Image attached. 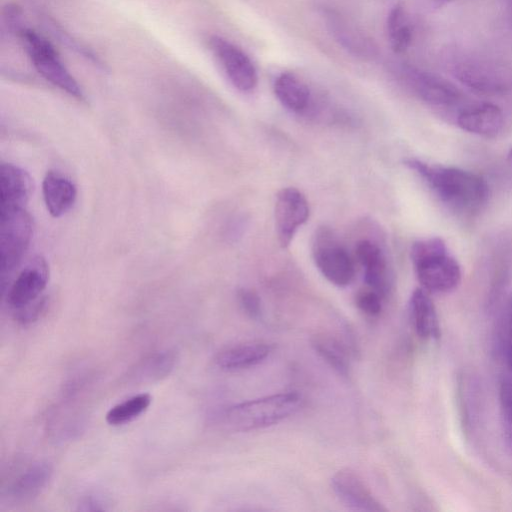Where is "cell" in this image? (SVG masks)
<instances>
[{
	"label": "cell",
	"instance_id": "obj_14",
	"mask_svg": "<svg viewBox=\"0 0 512 512\" xmlns=\"http://www.w3.org/2000/svg\"><path fill=\"white\" fill-rule=\"evenodd\" d=\"M405 72L407 81L415 93L430 104L449 105L460 97L459 90L445 79L412 68Z\"/></svg>",
	"mask_w": 512,
	"mask_h": 512
},
{
	"label": "cell",
	"instance_id": "obj_3",
	"mask_svg": "<svg viewBox=\"0 0 512 512\" xmlns=\"http://www.w3.org/2000/svg\"><path fill=\"white\" fill-rule=\"evenodd\" d=\"M411 259L419 283L428 292H450L461 282V268L439 237L416 241Z\"/></svg>",
	"mask_w": 512,
	"mask_h": 512
},
{
	"label": "cell",
	"instance_id": "obj_17",
	"mask_svg": "<svg viewBox=\"0 0 512 512\" xmlns=\"http://www.w3.org/2000/svg\"><path fill=\"white\" fill-rule=\"evenodd\" d=\"M409 316L413 328L422 339H438L440 326L435 305L428 291L415 289L409 299Z\"/></svg>",
	"mask_w": 512,
	"mask_h": 512
},
{
	"label": "cell",
	"instance_id": "obj_30",
	"mask_svg": "<svg viewBox=\"0 0 512 512\" xmlns=\"http://www.w3.org/2000/svg\"><path fill=\"white\" fill-rule=\"evenodd\" d=\"M82 511H104L107 509L105 500L98 494L84 496L78 504Z\"/></svg>",
	"mask_w": 512,
	"mask_h": 512
},
{
	"label": "cell",
	"instance_id": "obj_6",
	"mask_svg": "<svg viewBox=\"0 0 512 512\" xmlns=\"http://www.w3.org/2000/svg\"><path fill=\"white\" fill-rule=\"evenodd\" d=\"M312 254L320 273L333 285L345 287L353 281V261L329 229L323 227L317 230Z\"/></svg>",
	"mask_w": 512,
	"mask_h": 512
},
{
	"label": "cell",
	"instance_id": "obj_21",
	"mask_svg": "<svg viewBox=\"0 0 512 512\" xmlns=\"http://www.w3.org/2000/svg\"><path fill=\"white\" fill-rule=\"evenodd\" d=\"M315 352L339 375L347 377L350 361L346 347L335 336L319 332L311 337Z\"/></svg>",
	"mask_w": 512,
	"mask_h": 512
},
{
	"label": "cell",
	"instance_id": "obj_5",
	"mask_svg": "<svg viewBox=\"0 0 512 512\" xmlns=\"http://www.w3.org/2000/svg\"><path fill=\"white\" fill-rule=\"evenodd\" d=\"M33 234L31 216L25 208L0 210V268L2 286L19 265Z\"/></svg>",
	"mask_w": 512,
	"mask_h": 512
},
{
	"label": "cell",
	"instance_id": "obj_15",
	"mask_svg": "<svg viewBox=\"0 0 512 512\" xmlns=\"http://www.w3.org/2000/svg\"><path fill=\"white\" fill-rule=\"evenodd\" d=\"M326 19L333 37L349 52L363 58L372 57L376 53V47L371 39L347 18L329 11L326 13Z\"/></svg>",
	"mask_w": 512,
	"mask_h": 512
},
{
	"label": "cell",
	"instance_id": "obj_31",
	"mask_svg": "<svg viewBox=\"0 0 512 512\" xmlns=\"http://www.w3.org/2000/svg\"><path fill=\"white\" fill-rule=\"evenodd\" d=\"M507 159L510 166L512 167V149L509 151Z\"/></svg>",
	"mask_w": 512,
	"mask_h": 512
},
{
	"label": "cell",
	"instance_id": "obj_29",
	"mask_svg": "<svg viewBox=\"0 0 512 512\" xmlns=\"http://www.w3.org/2000/svg\"><path fill=\"white\" fill-rule=\"evenodd\" d=\"M4 22L7 28L18 34V32L24 27L22 24V11L16 4H8L3 10Z\"/></svg>",
	"mask_w": 512,
	"mask_h": 512
},
{
	"label": "cell",
	"instance_id": "obj_19",
	"mask_svg": "<svg viewBox=\"0 0 512 512\" xmlns=\"http://www.w3.org/2000/svg\"><path fill=\"white\" fill-rule=\"evenodd\" d=\"M176 364V355L171 350L153 352L134 364L126 373L130 384L153 383L167 377Z\"/></svg>",
	"mask_w": 512,
	"mask_h": 512
},
{
	"label": "cell",
	"instance_id": "obj_11",
	"mask_svg": "<svg viewBox=\"0 0 512 512\" xmlns=\"http://www.w3.org/2000/svg\"><path fill=\"white\" fill-rule=\"evenodd\" d=\"M355 255L364 269L367 287L384 298L390 289V276L386 258L380 247L369 240H361L356 244Z\"/></svg>",
	"mask_w": 512,
	"mask_h": 512
},
{
	"label": "cell",
	"instance_id": "obj_28",
	"mask_svg": "<svg viewBox=\"0 0 512 512\" xmlns=\"http://www.w3.org/2000/svg\"><path fill=\"white\" fill-rule=\"evenodd\" d=\"M47 305L48 298L42 295L32 303L13 311L14 319L22 325L31 324L41 317L46 310Z\"/></svg>",
	"mask_w": 512,
	"mask_h": 512
},
{
	"label": "cell",
	"instance_id": "obj_26",
	"mask_svg": "<svg viewBox=\"0 0 512 512\" xmlns=\"http://www.w3.org/2000/svg\"><path fill=\"white\" fill-rule=\"evenodd\" d=\"M500 404L505 431L512 443V376L506 377L500 385Z\"/></svg>",
	"mask_w": 512,
	"mask_h": 512
},
{
	"label": "cell",
	"instance_id": "obj_32",
	"mask_svg": "<svg viewBox=\"0 0 512 512\" xmlns=\"http://www.w3.org/2000/svg\"><path fill=\"white\" fill-rule=\"evenodd\" d=\"M509 363L512 368V346H511L510 353H509Z\"/></svg>",
	"mask_w": 512,
	"mask_h": 512
},
{
	"label": "cell",
	"instance_id": "obj_10",
	"mask_svg": "<svg viewBox=\"0 0 512 512\" xmlns=\"http://www.w3.org/2000/svg\"><path fill=\"white\" fill-rule=\"evenodd\" d=\"M331 487L339 501L355 511L383 512L386 508L366 482L353 470L341 469L331 478Z\"/></svg>",
	"mask_w": 512,
	"mask_h": 512
},
{
	"label": "cell",
	"instance_id": "obj_8",
	"mask_svg": "<svg viewBox=\"0 0 512 512\" xmlns=\"http://www.w3.org/2000/svg\"><path fill=\"white\" fill-rule=\"evenodd\" d=\"M49 279L47 262L38 256L19 272L4 289L7 305L16 311L42 296Z\"/></svg>",
	"mask_w": 512,
	"mask_h": 512
},
{
	"label": "cell",
	"instance_id": "obj_1",
	"mask_svg": "<svg viewBox=\"0 0 512 512\" xmlns=\"http://www.w3.org/2000/svg\"><path fill=\"white\" fill-rule=\"evenodd\" d=\"M404 163L427 183L442 202L457 210H478L488 198L486 181L473 172L430 165L415 158L406 159Z\"/></svg>",
	"mask_w": 512,
	"mask_h": 512
},
{
	"label": "cell",
	"instance_id": "obj_12",
	"mask_svg": "<svg viewBox=\"0 0 512 512\" xmlns=\"http://www.w3.org/2000/svg\"><path fill=\"white\" fill-rule=\"evenodd\" d=\"M273 346L263 341H247L217 353L214 362L223 371H239L256 366L271 354Z\"/></svg>",
	"mask_w": 512,
	"mask_h": 512
},
{
	"label": "cell",
	"instance_id": "obj_16",
	"mask_svg": "<svg viewBox=\"0 0 512 512\" xmlns=\"http://www.w3.org/2000/svg\"><path fill=\"white\" fill-rule=\"evenodd\" d=\"M42 194L47 211L53 217H61L74 205L77 189L74 183L57 171L46 173Z\"/></svg>",
	"mask_w": 512,
	"mask_h": 512
},
{
	"label": "cell",
	"instance_id": "obj_27",
	"mask_svg": "<svg viewBox=\"0 0 512 512\" xmlns=\"http://www.w3.org/2000/svg\"><path fill=\"white\" fill-rule=\"evenodd\" d=\"M237 300L243 312L251 319L262 317V304L259 295L252 289L241 288L237 291Z\"/></svg>",
	"mask_w": 512,
	"mask_h": 512
},
{
	"label": "cell",
	"instance_id": "obj_7",
	"mask_svg": "<svg viewBox=\"0 0 512 512\" xmlns=\"http://www.w3.org/2000/svg\"><path fill=\"white\" fill-rule=\"evenodd\" d=\"M209 47L236 89L249 92L256 87L257 70L245 52L227 39L217 35L210 37Z\"/></svg>",
	"mask_w": 512,
	"mask_h": 512
},
{
	"label": "cell",
	"instance_id": "obj_2",
	"mask_svg": "<svg viewBox=\"0 0 512 512\" xmlns=\"http://www.w3.org/2000/svg\"><path fill=\"white\" fill-rule=\"evenodd\" d=\"M298 392L288 391L234 404L221 419L229 430L248 432L263 429L293 415L301 406Z\"/></svg>",
	"mask_w": 512,
	"mask_h": 512
},
{
	"label": "cell",
	"instance_id": "obj_20",
	"mask_svg": "<svg viewBox=\"0 0 512 512\" xmlns=\"http://www.w3.org/2000/svg\"><path fill=\"white\" fill-rule=\"evenodd\" d=\"M53 468L47 461L30 464L9 488V495L16 501H27L37 496L52 477Z\"/></svg>",
	"mask_w": 512,
	"mask_h": 512
},
{
	"label": "cell",
	"instance_id": "obj_24",
	"mask_svg": "<svg viewBox=\"0 0 512 512\" xmlns=\"http://www.w3.org/2000/svg\"><path fill=\"white\" fill-rule=\"evenodd\" d=\"M151 402L152 398L147 393L134 395L111 407L106 413V422L112 426H120L131 422L143 414Z\"/></svg>",
	"mask_w": 512,
	"mask_h": 512
},
{
	"label": "cell",
	"instance_id": "obj_18",
	"mask_svg": "<svg viewBox=\"0 0 512 512\" xmlns=\"http://www.w3.org/2000/svg\"><path fill=\"white\" fill-rule=\"evenodd\" d=\"M457 124L467 132L492 137L503 126V114L497 105L483 103L463 110L457 117Z\"/></svg>",
	"mask_w": 512,
	"mask_h": 512
},
{
	"label": "cell",
	"instance_id": "obj_22",
	"mask_svg": "<svg viewBox=\"0 0 512 512\" xmlns=\"http://www.w3.org/2000/svg\"><path fill=\"white\" fill-rule=\"evenodd\" d=\"M274 93L280 103L293 112L303 111L310 99L307 85L288 72L280 74L275 79Z\"/></svg>",
	"mask_w": 512,
	"mask_h": 512
},
{
	"label": "cell",
	"instance_id": "obj_9",
	"mask_svg": "<svg viewBox=\"0 0 512 512\" xmlns=\"http://www.w3.org/2000/svg\"><path fill=\"white\" fill-rule=\"evenodd\" d=\"M309 205L301 191L294 187L283 188L276 197L274 218L280 245H290L297 230L309 218Z\"/></svg>",
	"mask_w": 512,
	"mask_h": 512
},
{
	"label": "cell",
	"instance_id": "obj_23",
	"mask_svg": "<svg viewBox=\"0 0 512 512\" xmlns=\"http://www.w3.org/2000/svg\"><path fill=\"white\" fill-rule=\"evenodd\" d=\"M387 33L392 50L405 52L412 42L413 32L404 7L395 5L387 17Z\"/></svg>",
	"mask_w": 512,
	"mask_h": 512
},
{
	"label": "cell",
	"instance_id": "obj_25",
	"mask_svg": "<svg viewBox=\"0 0 512 512\" xmlns=\"http://www.w3.org/2000/svg\"><path fill=\"white\" fill-rule=\"evenodd\" d=\"M382 296L375 290L367 287L357 292L355 303L357 308L364 314L374 317L382 310Z\"/></svg>",
	"mask_w": 512,
	"mask_h": 512
},
{
	"label": "cell",
	"instance_id": "obj_13",
	"mask_svg": "<svg viewBox=\"0 0 512 512\" xmlns=\"http://www.w3.org/2000/svg\"><path fill=\"white\" fill-rule=\"evenodd\" d=\"M32 191L29 174L12 163L0 166V210L25 208Z\"/></svg>",
	"mask_w": 512,
	"mask_h": 512
},
{
	"label": "cell",
	"instance_id": "obj_4",
	"mask_svg": "<svg viewBox=\"0 0 512 512\" xmlns=\"http://www.w3.org/2000/svg\"><path fill=\"white\" fill-rule=\"evenodd\" d=\"M17 35L34 68L45 80L78 100L85 99L81 86L61 61L50 41L25 26Z\"/></svg>",
	"mask_w": 512,
	"mask_h": 512
}]
</instances>
